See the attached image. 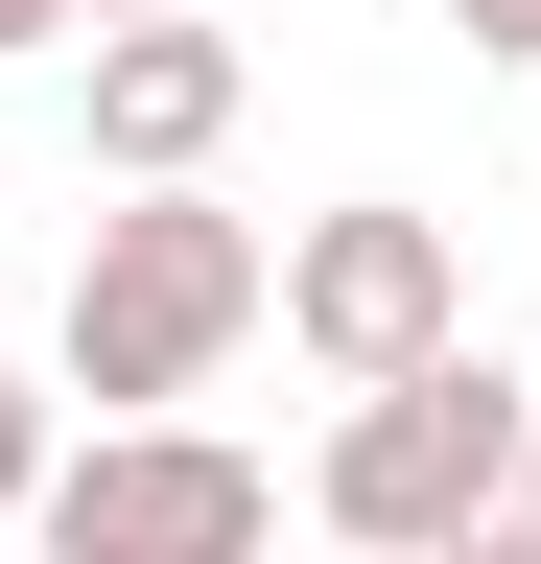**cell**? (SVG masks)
Masks as SVG:
<instances>
[{
	"label": "cell",
	"mask_w": 541,
	"mask_h": 564,
	"mask_svg": "<svg viewBox=\"0 0 541 564\" xmlns=\"http://www.w3.org/2000/svg\"><path fill=\"white\" fill-rule=\"evenodd\" d=\"M259 306H283V236H236L213 188H118L95 236H72V329H47V352H72L95 423H165Z\"/></svg>",
	"instance_id": "1"
},
{
	"label": "cell",
	"mask_w": 541,
	"mask_h": 564,
	"mask_svg": "<svg viewBox=\"0 0 541 564\" xmlns=\"http://www.w3.org/2000/svg\"><path fill=\"white\" fill-rule=\"evenodd\" d=\"M518 470H541V400L495 377V352H447V377H400V400H354V423H329L306 518H329V541H377V564H447Z\"/></svg>",
	"instance_id": "2"
},
{
	"label": "cell",
	"mask_w": 541,
	"mask_h": 564,
	"mask_svg": "<svg viewBox=\"0 0 541 564\" xmlns=\"http://www.w3.org/2000/svg\"><path fill=\"white\" fill-rule=\"evenodd\" d=\"M283 352H329L354 400L447 377V352H470V259H447V212H400V188L306 212V236H283Z\"/></svg>",
	"instance_id": "3"
},
{
	"label": "cell",
	"mask_w": 541,
	"mask_h": 564,
	"mask_svg": "<svg viewBox=\"0 0 541 564\" xmlns=\"http://www.w3.org/2000/svg\"><path fill=\"white\" fill-rule=\"evenodd\" d=\"M259 447H213V423H95V447H47L24 541L47 564H259Z\"/></svg>",
	"instance_id": "4"
},
{
	"label": "cell",
	"mask_w": 541,
	"mask_h": 564,
	"mask_svg": "<svg viewBox=\"0 0 541 564\" xmlns=\"http://www.w3.org/2000/svg\"><path fill=\"white\" fill-rule=\"evenodd\" d=\"M236 95H259L236 24H95V165H118V188H188V165L236 141Z\"/></svg>",
	"instance_id": "5"
},
{
	"label": "cell",
	"mask_w": 541,
	"mask_h": 564,
	"mask_svg": "<svg viewBox=\"0 0 541 564\" xmlns=\"http://www.w3.org/2000/svg\"><path fill=\"white\" fill-rule=\"evenodd\" d=\"M47 494V400H24V352H0V518Z\"/></svg>",
	"instance_id": "6"
},
{
	"label": "cell",
	"mask_w": 541,
	"mask_h": 564,
	"mask_svg": "<svg viewBox=\"0 0 541 564\" xmlns=\"http://www.w3.org/2000/svg\"><path fill=\"white\" fill-rule=\"evenodd\" d=\"M447 564H541V470H518V494H495V518H470Z\"/></svg>",
	"instance_id": "7"
},
{
	"label": "cell",
	"mask_w": 541,
	"mask_h": 564,
	"mask_svg": "<svg viewBox=\"0 0 541 564\" xmlns=\"http://www.w3.org/2000/svg\"><path fill=\"white\" fill-rule=\"evenodd\" d=\"M447 24H470V47H495V70H541V0H447Z\"/></svg>",
	"instance_id": "8"
},
{
	"label": "cell",
	"mask_w": 541,
	"mask_h": 564,
	"mask_svg": "<svg viewBox=\"0 0 541 564\" xmlns=\"http://www.w3.org/2000/svg\"><path fill=\"white\" fill-rule=\"evenodd\" d=\"M72 24H213V0H72Z\"/></svg>",
	"instance_id": "9"
},
{
	"label": "cell",
	"mask_w": 541,
	"mask_h": 564,
	"mask_svg": "<svg viewBox=\"0 0 541 564\" xmlns=\"http://www.w3.org/2000/svg\"><path fill=\"white\" fill-rule=\"evenodd\" d=\"M0 47H72V0H0Z\"/></svg>",
	"instance_id": "10"
},
{
	"label": "cell",
	"mask_w": 541,
	"mask_h": 564,
	"mask_svg": "<svg viewBox=\"0 0 541 564\" xmlns=\"http://www.w3.org/2000/svg\"><path fill=\"white\" fill-rule=\"evenodd\" d=\"M518 400H541V377H518Z\"/></svg>",
	"instance_id": "11"
}]
</instances>
